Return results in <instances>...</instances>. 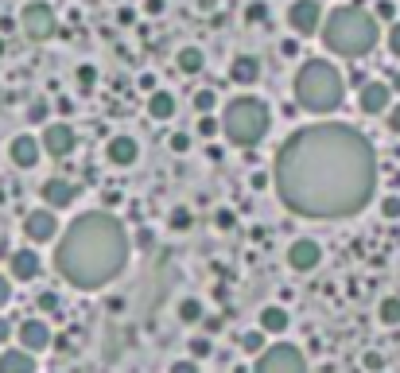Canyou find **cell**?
I'll use <instances>...</instances> for the list:
<instances>
[{"instance_id":"cell-15","label":"cell","mask_w":400,"mask_h":373,"mask_svg":"<svg viewBox=\"0 0 400 373\" xmlns=\"http://www.w3.org/2000/svg\"><path fill=\"white\" fill-rule=\"evenodd\" d=\"M136 156H140V144L133 140V136H109V144H105V159L113 167H133L136 164Z\"/></svg>"},{"instance_id":"cell-30","label":"cell","mask_w":400,"mask_h":373,"mask_svg":"<svg viewBox=\"0 0 400 373\" xmlns=\"http://www.w3.org/2000/svg\"><path fill=\"white\" fill-rule=\"evenodd\" d=\"M214 105H218V93L214 90H199V93H194V109H199V113H214Z\"/></svg>"},{"instance_id":"cell-33","label":"cell","mask_w":400,"mask_h":373,"mask_svg":"<svg viewBox=\"0 0 400 373\" xmlns=\"http://www.w3.org/2000/svg\"><path fill=\"white\" fill-rule=\"evenodd\" d=\"M214 354V342L210 339H191V358L194 362H202V358H210Z\"/></svg>"},{"instance_id":"cell-50","label":"cell","mask_w":400,"mask_h":373,"mask_svg":"<svg viewBox=\"0 0 400 373\" xmlns=\"http://www.w3.org/2000/svg\"><path fill=\"white\" fill-rule=\"evenodd\" d=\"M140 90H148V93H152V90H156V78H152V74H144V78H140Z\"/></svg>"},{"instance_id":"cell-36","label":"cell","mask_w":400,"mask_h":373,"mask_svg":"<svg viewBox=\"0 0 400 373\" xmlns=\"http://www.w3.org/2000/svg\"><path fill=\"white\" fill-rule=\"evenodd\" d=\"M167 373H202V369H199V362H194V358H183V362L167 365Z\"/></svg>"},{"instance_id":"cell-29","label":"cell","mask_w":400,"mask_h":373,"mask_svg":"<svg viewBox=\"0 0 400 373\" xmlns=\"http://www.w3.org/2000/svg\"><path fill=\"white\" fill-rule=\"evenodd\" d=\"M373 20L377 24H396V4H392V0H377V8H373Z\"/></svg>"},{"instance_id":"cell-24","label":"cell","mask_w":400,"mask_h":373,"mask_svg":"<svg viewBox=\"0 0 400 373\" xmlns=\"http://www.w3.org/2000/svg\"><path fill=\"white\" fill-rule=\"evenodd\" d=\"M377 315H381L385 327H400V296H385L377 303Z\"/></svg>"},{"instance_id":"cell-34","label":"cell","mask_w":400,"mask_h":373,"mask_svg":"<svg viewBox=\"0 0 400 373\" xmlns=\"http://www.w3.org/2000/svg\"><path fill=\"white\" fill-rule=\"evenodd\" d=\"M245 20H249V24H265V20H268V4H265V0H253L249 12H245Z\"/></svg>"},{"instance_id":"cell-2","label":"cell","mask_w":400,"mask_h":373,"mask_svg":"<svg viewBox=\"0 0 400 373\" xmlns=\"http://www.w3.org/2000/svg\"><path fill=\"white\" fill-rule=\"evenodd\" d=\"M133 237L113 210H86L67 225L55 249V268L78 292H101L125 273Z\"/></svg>"},{"instance_id":"cell-8","label":"cell","mask_w":400,"mask_h":373,"mask_svg":"<svg viewBox=\"0 0 400 373\" xmlns=\"http://www.w3.org/2000/svg\"><path fill=\"white\" fill-rule=\"evenodd\" d=\"M74 144H78V136H74V129H70L67 121H51L47 129H43V136H39V148L47 152V156H55V159H67L70 152H74Z\"/></svg>"},{"instance_id":"cell-18","label":"cell","mask_w":400,"mask_h":373,"mask_svg":"<svg viewBox=\"0 0 400 373\" xmlns=\"http://www.w3.org/2000/svg\"><path fill=\"white\" fill-rule=\"evenodd\" d=\"M229 82L234 86H257L260 82V58L257 55H237L229 63Z\"/></svg>"},{"instance_id":"cell-14","label":"cell","mask_w":400,"mask_h":373,"mask_svg":"<svg viewBox=\"0 0 400 373\" xmlns=\"http://www.w3.org/2000/svg\"><path fill=\"white\" fill-rule=\"evenodd\" d=\"M16 339H20V350L43 354V350L51 346V327L43 323V319H24V323L16 327Z\"/></svg>"},{"instance_id":"cell-23","label":"cell","mask_w":400,"mask_h":373,"mask_svg":"<svg viewBox=\"0 0 400 373\" xmlns=\"http://www.w3.org/2000/svg\"><path fill=\"white\" fill-rule=\"evenodd\" d=\"M175 63H179L183 74H199V70L206 67V55H202V47H179Z\"/></svg>"},{"instance_id":"cell-41","label":"cell","mask_w":400,"mask_h":373,"mask_svg":"<svg viewBox=\"0 0 400 373\" xmlns=\"http://www.w3.org/2000/svg\"><path fill=\"white\" fill-rule=\"evenodd\" d=\"M8 299H12V280H8L4 273H0V307L8 303Z\"/></svg>"},{"instance_id":"cell-7","label":"cell","mask_w":400,"mask_h":373,"mask_svg":"<svg viewBox=\"0 0 400 373\" xmlns=\"http://www.w3.org/2000/svg\"><path fill=\"white\" fill-rule=\"evenodd\" d=\"M20 27H24L27 39L43 43V39H51V35L59 32V16H55V8H51V4H43V0H32V4L20 12Z\"/></svg>"},{"instance_id":"cell-51","label":"cell","mask_w":400,"mask_h":373,"mask_svg":"<svg viewBox=\"0 0 400 373\" xmlns=\"http://www.w3.org/2000/svg\"><path fill=\"white\" fill-rule=\"evenodd\" d=\"M366 365L369 369H381V354H366Z\"/></svg>"},{"instance_id":"cell-44","label":"cell","mask_w":400,"mask_h":373,"mask_svg":"<svg viewBox=\"0 0 400 373\" xmlns=\"http://www.w3.org/2000/svg\"><path fill=\"white\" fill-rule=\"evenodd\" d=\"M144 12H148V16H159V12H164V0H144Z\"/></svg>"},{"instance_id":"cell-12","label":"cell","mask_w":400,"mask_h":373,"mask_svg":"<svg viewBox=\"0 0 400 373\" xmlns=\"http://www.w3.org/2000/svg\"><path fill=\"white\" fill-rule=\"evenodd\" d=\"M55 233H59V218H55V210L39 207V210H32V214L24 218V237L35 241V245L55 241Z\"/></svg>"},{"instance_id":"cell-13","label":"cell","mask_w":400,"mask_h":373,"mask_svg":"<svg viewBox=\"0 0 400 373\" xmlns=\"http://www.w3.org/2000/svg\"><path fill=\"white\" fill-rule=\"evenodd\" d=\"M389 105H392V90L385 82H366L358 90V109L366 117H381V113H389Z\"/></svg>"},{"instance_id":"cell-37","label":"cell","mask_w":400,"mask_h":373,"mask_svg":"<svg viewBox=\"0 0 400 373\" xmlns=\"http://www.w3.org/2000/svg\"><path fill=\"white\" fill-rule=\"evenodd\" d=\"M389 55L400 58V20H396V24H389Z\"/></svg>"},{"instance_id":"cell-19","label":"cell","mask_w":400,"mask_h":373,"mask_svg":"<svg viewBox=\"0 0 400 373\" xmlns=\"http://www.w3.org/2000/svg\"><path fill=\"white\" fill-rule=\"evenodd\" d=\"M0 373H39L35 369V354L12 346V350H0Z\"/></svg>"},{"instance_id":"cell-20","label":"cell","mask_w":400,"mask_h":373,"mask_svg":"<svg viewBox=\"0 0 400 373\" xmlns=\"http://www.w3.org/2000/svg\"><path fill=\"white\" fill-rule=\"evenodd\" d=\"M288 323H292V315H288L280 303L260 307V331H265L268 339H272V334H284V331H288Z\"/></svg>"},{"instance_id":"cell-40","label":"cell","mask_w":400,"mask_h":373,"mask_svg":"<svg viewBox=\"0 0 400 373\" xmlns=\"http://www.w3.org/2000/svg\"><path fill=\"white\" fill-rule=\"evenodd\" d=\"M136 245H140L144 253H148V249L156 245V233H152V230H136Z\"/></svg>"},{"instance_id":"cell-43","label":"cell","mask_w":400,"mask_h":373,"mask_svg":"<svg viewBox=\"0 0 400 373\" xmlns=\"http://www.w3.org/2000/svg\"><path fill=\"white\" fill-rule=\"evenodd\" d=\"M206 159H214V164H222V159H225L222 144H206Z\"/></svg>"},{"instance_id":"cell-10","label":"cell","mask_w":400,"mask_h":373,"mask_svg":"<svg viewBox=\"0 0 400 373\" xmlns=\"http://www.w3.org/2000/svg\"><path fill=\"white\" fill-rule=\"evenodd\" d=\"M78 191H82V187H78L74 179H62V175H51V179L39 187L47 210H67V207H74V202H78Z\"/></svg>"},{"instance_id":"cell-48","label":"cell","mask_w":400,"mask_h":373,"mask_svg":"<svg viewBox=\"0 0 400 373\" xmlns=\"http://www.w3.org/2000/svg\"><path fill=\"white\" fill-rule=\"evenodd\" d=\"M284 55H292V58H295V55H300V43L288 39V43H284Z\"/></svg>"},{"instance_id":"cell-49","label":"cell","mask_w":400,"mask_h":373,"mask_svg":"<svg viewBox=\"0 0 400 373\" xmlns=\"http://www.w3.org/2000/svg\"><path fill=\"white\" fill-rule=\"evenodd\" d=\"M199 12H218V0H199Z\"/></svg>"},{"instance_id":"cell-22","label":"cell","mask_w":400,"mask_h":373,"mask_svg":"<svg viewBox=\"0 0 400 373\" xmlns=\"http://www.w3.org/2000/svg\"><path fill=\"white\" fill-rule=\"evenodd\" d=\"M175 315H179V323L194 327V323H202V319H206V307H202V299L187 296V299H179V307H175Z\"/></svg>"},{"instance_id":"cell-6","label":"cell","mask_w":400,"mask_h":373,"mask_svg":"<svg viewBox=\"0 0 400 373\" xmlns=\"http://www.w3.org/2000/svg\"><path fill=\"white\" fill-rule=\"evenodd\" d=\"M249 373H307V358L292 342H272L265 346V354H257Z\"/></svg>"},{"instance_id":"cell-26","label":"cell","mask_w":400,"mask_h":373,"mask_svg":"<svg viewBox=\"0 0 400 373\" xmlns=\"http://www.w3.org/2000/svg\"><path fill=\"white\" fill-rule=\"evenodd\" d=\"M167 225H171V230H175V233H187V230H191V225H194V214H191V210H187V207H175V210H171V214H167Z\"/></svg>"},{"instance_id":"cell-42","label":"cell","mask_w":400,"mask_h":373,"mask_svg":"<svg viewBox=\"0 0 400 373\" xmlns=\"http://www.w3.org/2000/svg\"><path fill=\"white\" fill-rule=\"evenodd\" d=\"M12 331H16V327H12V323H8V319L0 315V346H4V342H8V339H12Z\"/></svg>"},{"instance_id":"cell-16","label":"cell","mask_w":400,"mask_h":373,"mask_svg":"<svg viewBox=\"0 0 400 373\" xmlns=\"http://www.w3.org/2000/svg\"><path fill=\"white\" fill-rule=\"evenodd\" d=\"M8 268H12V280H39V253L35 249H16L12 253V261H8Z\"/></svg>"},{"instance_id":"cell-27","label":"cell","mask_w":400,"mask_h":373,"mask_svg":"<svg viewBox=\"0 0 400 373\" xmlns=\"http://www.w3.org/2000/svg\"><path fill=\"white\" fill-rule=\"evenodd\" d=\"M78 90H82V93H90L93 90V86H98V67H90V63H86V67H78Z\"/></svg>"},{"instance_id":"cell-5","label":"cell","mask_w":400,"mask_h":373,"mask_svg":"<svg viewBox=\"0 0 400 373\" xmlns=\"http://www.w3.org/2000/svg\"><path fill=\"white\" fill-rule=\"evenodd\" d=\"M218 124H222V136L234 144V148H257V144L268 136L272 113H268V105L260 98L241 93V98H234L222 109V121Z\"/></svg>"},{"instance_id":"cell-28","label":"cell","mask_w":400,"mask_h":373,"mask_svg":"<svg viewBox=\"0 0 400 373\" xmlns=\"http://www.w3.org/2000/svg\"><path fill=\"white\" fill-rule=\"evenodd\" d=\"M218 133H222V124H218V117H214V113H199V136L214 140Z\"/></svg>"},{"instance_id":"cell-47","label":"cell","mask_w":400,"mask_h":373,"mask_svg":"<svg viewBox=\"0 0 400 373\" xmlns=\"http://www.w3.org/2000/svg\"><path fill=\"white\" fill-rule=\"evenodd\" d=\"M385 86H389L392 93H400V74H396V70H392V74H389V82H385Z\"/></svg>"},{"instance_id":"cell-46","label":"cell","mask_w":400,"mask_h":373,"mask_svg":"<svg viewBox=\"0 0 400 373\" xmlns=\"http://www.w3.org/2000/svg\"><path fill=\"white\" fill-rule=\"evenodd\" d=\"M105 207H121V191H105Z\"/></svg>"},{"instance_id":"cell-25","label":"cell","mask_w":400,"mask_h":373,"mask_svg":"<svg viewBox=\"0 0 400 373\" xmlns=\"http://www.w3.org/2000/svg\"><path fill=\"white\" fill-rule=\"evenodd\" d=\"M265 346H268V334L260 331V327H257V331H245L241 334V350H245V354L257 358V354H265Z\"/></svg>"},{"instance_id":"cell-45","label":"cell","mask_w":400,"mask_h":373,"mask_svg":"<svg viewBox=\"0 0 400 373\" xmlns=\"http://www.w3.org/2000/svg\"><path fill=\"white\" fill-rule=\"evenodd\" d=\"M43 117H47V105H43V101H35V105H32V121H43Z\"/></svg>"},{"instance_id":"cell-21","label":"cell","mask_w":400,"mask_h":373,"mask_svg":"<svg viewBox=\"0 0 400 373\" xmlns=\"http://www.w3.org/2000/svg\"><path fill=\"white\" fill-rule=\"evenodd\" d=\"M148 117L152 121H171V117H175V93L152 90L148 93Z\"/></svg>"},{"instance_id":"cell-39","label":"cell","mask_w":400,"mask_h":373,"mask_svg":"<svg viewBox=\"0 0 400 373\" xmlns=\"http://www.w3.org/2000/svg\"><path fill=\"white\" fill-rule=\"evenodd\" d=\"M385 121H389V133H396V136H400V101H396V105H389Z\"/></svg>"},{"instance_id":"cell-4","label":"cell","mask_w":400,"mask_h":373,"mask_svg":"<svg viewBox=\"0 0 400 373\" xmlns=\"http://www.w3.org/2000/svg\"><path fill=\"white\" fill-rule=\"evenodd\" d=\"M292 93H295V105L307 109V113L323 117V113H334L346 98V78L334 63L326 58H307L292 78Z\"/></svg>"},{"instance_id":"cell-11","label":"cell","mask_w":400,"mask_h":373,"mask_svg":"<svg viewBox=\"0 0 400 373\" xmlns=\"http://www.w3.org/2000/svg\"><path fill=\"white\" fill-rule=\"evenodd\" d=\"M288 265H292V273H315L323 265V245L315 237H295L288 245Z\"/></svg>"},{"instance_id":"cell-32","label":"cell","mask_w":400,"mask_h":373,"mask_svg":"<svg viewBox=\"0 0 400 373\" xmlns=\"http://www.w3.org/2000/svg\"><path fill=\"white\" fill-rule=\"evenodd\" d=\"M214 225H218V230H234V225H237V214H234L229 207H218V210H214Z\"/></svg>"},{"instance_id":"cell-35","label":"cell","mask_w":400,"mask_h":373,"mask_svg":"<svg viewBox=\"0 0 400 373\" xmlns=\"http://www.w3.org/2000/svg\"><path fill=\"white\" fill-rule=\"evenodd\" d=\"M35 303H39V311H47V315H55V311H59V296H55V292H43Z\"/></svg>"},{"instance_id":"cell-17","label":"cell","mask_w":400,"mask_h":373,"mask_svg":"<svg viewBox=\"0 0 400 373\" xmlns=\"http://www.w3.org/2000/svg\"><path fill=\"white\" fill-rule=\"evenodd\" d=\"M39 140H35V136H27V133H20L16 136V140H12L8 144V156H12V164H16V167H24V171H27V167H35V164H39Z\"/></svg>"},{"instance_id":"cell-9","label":"cell","mask_w":400,"mask_h":373,"mask_svg":"<svg viewBox=\"0 0 400 373\" xmlns=\"http://www.w3.org/2000/svg\"><path fill=\"white\" fill-rule=\"evenodd\" d=\"M288 24H292L295 35H319V27H323V4L319 0H292Z\"/></svg>"},{"instance_id":"cell-31","label":"cell","mask_w":400,"mask_h":373,"mask_svg":"<svg viewBox=\"0 0 400 373\" xmlns=\"http://www.w3.org/2000/svg\"><path fill=\"white\" fill-rule=\"evenodd\" d=\"M381 218H389V222L400 218V195H385L381 199Z\"/></svg>"},{"instance_id":"cell-3","label":"cell","mask_w":400,"mask_h":373,"mask_svg":"<svg viewBox=\"0 0 400 373\" xmlns=\"http://www.w3.org/2000/svg\"><path fill=\"white\" fill-rule=\"evenodd\" d=\"M319 39L331 55L338 58H361L377 47L381 39V24L373 20V12L361 8V4H342V8L326 12L323 27H319Z\"/></svg>"},{"instance_id":"cell-1","label":"cell","mask_w":400,"mask_h":373,"mask_svg":"<svg viewBox=\"0 0 400 373\" xmlns=\"http://www.w3.org/2000/svg\"><path fill=\"white\" fill-rule=\"evenodd\" d=\"M272 183L295 218H354L377 195V152L354 124H303L276 152Z\"/></svg>"},{"instance_id":"cell-38","label":"cell","mask_w":400,"mask_h":373,"mask_svg":"<svg viewBox=\"0 0 400 373\" xmlns=\"http://www.w3.org/2000/svg\"><path fill=\"white\" fill-rule=\"evenodd\" d=\"M167 144H171V152H179V156H183V152L191 148V136H187V133H171V140H167Z\"/></svg>"},{"instance_id":"cell-52","label":"cell","mask_w":400,"mask_h":373,"mask_svg":"<svg viewBox=\"0 0 400 373\" xmlns=\"http://www.w3.org/2000/svg\"><path fill=\"white\" fill-rule=\"evenodd\" d=\"M0 58H4V39H0Z\"/></svg>"}]
</instances>
